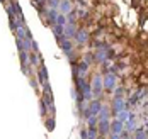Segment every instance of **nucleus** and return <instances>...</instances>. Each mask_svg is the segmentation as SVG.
<instances>
[{
	"label": "nucleus",
	"instance_id": "obj_1",
	"mask_svg": "<svg viewBox=\"0 0 148 139\" xmlns=\"http://www.w3.org/2000/svg\"><path fill=\"white\" fill-rule=\"evenodd\" d=\"M92 90H94V95H95V97H99L104 90V80L99 77V75L94 77V80H92Z\"/></svg>",
	"mask_w": 148,
	"mask_h": 139
},
{
	"label": "nucleus",
	"instance_id": "obj_2",
	"mask_svg": "<svg viewBox=\"0 0 148 139\" xmlns=\"http://www.w3.org/2000/svg\"><path fill=\"white\" fill-rule=\"evenodd\" d=\"M97 129H99V136H107V134H111V121H109V119L99 121Z\"/></svg>",
	"mask_w": 148,
	"mask_h": 139
},
{
	"label": "nucleus",
	"instance_id": "obj_3",
	"mask_svg": "<svg viewBox=\"0 0 148 139\" xmlns=\"http://www.w3.org/2000/svg\"><path fill=\"white\" fill-rule=\"evenodd\" d=\"M58 10L56 9H48V12H46V20H48V24L53 27V26H56V20H58Z\"/></svg>",
	"mask_w": 148,
	"mask_h": 139
},
{
	"label": "nucleus",
	"instance_id": "obj_4",
	"mask_svg": "<svg viewBox=\"0 0 148 139\" xmlns=\"http://www.w3.org/2000/svg\"><path fill=\"white\" fill-rule=\"evenodd\" d=\"M114 87H116V75L114 73H107L106 78H104V88L114 90Z\"/></svg>",
	"mask_w": 148,
	"mask_h": 139
},
{
	"label": "nucleus",
	"instance_id": "obj_5",
	"mask_svg": "<svg viewBox=\"0 0 148 139\" xmlns=\"http://www.w3.org/2000/svg\"><path fill=\"white\" fill-rule=\"evenodd\" d=\"M38 80H39V83H41V85H45V83H48V81H49V77H48V70H46L45 64H41V70L38 71Z\"/></svg>",
	"mask_w": 148,
	"mask_h": 139
},
{
	"label": "nucleus",
	"instance_id": "obj_6",
	"mask_svg": "<svg viewBox=\"0 0 148 139\" xmlns=\"http://www.w3.org/2000/svg\"><path fill=\"white\" fill-rule=\"evenodd\" d=\"M123 131H124V122H121L119 119H116V121L111 122V132H114V134H121Z\"/></svg>",
	"mask_w": 148,
	"mask_h": 139
},
{
	"label": "nucleus",
	"instance_id": "obj_7",
	"mask_svg": "<svg viewBox=\"0 0 148 139\" xmlns=\"http://www.w3.org/2000/svg\"><path fill=\"white\" fill-rule=\"evenodd\" d=\"M123 108H124V100H123V98H114V104H112V114L118 115Z\"/></svg>",
	"mask_w": 148,
	"mask_h": 139
},
{
	"label": "nucleus",
	"instance_id": "obj_8",
	"mask_svg": "<svg viewBox=\"0 0 148 139\" xmlns=\"http://www.w3.org/2000/svg\"><path fill=\"white\" fill-rule=\"evenodd\" d=\"M58 9H60L61 14H68V12H72V3H70V0H61Z\"/></svg>",
	"mask_w": 148,
	"mask_h": 139
},
{
	"label": "nucleus",
	"instance_id": "obj_9",
	"mask_svg": "<svg viewBox=\"0 0 148 139\" xmlns=\"http://www.w3.org/2000/svg\"><path fill=\"white\" fill-rule=\"evenodd\" d=\"M75 39L82 44V43H87V39H89V34H87V31H84V29H78L77 31V34H75Z\"/></svg>",
	"mask_w": 148,
	"mask_h": 139
},
{
	"label": "nucleus",
	"instance_id": "obj_10",
	"mask_svg": "<svg viewBox=\"0 0 148 139\" xmlns=\"http://www.w3.org/2000/svg\"><path fill=\"white\" fill-rule=\"evenodd\" d=\"M133 139H148V132L141 127H136L134 129V138Z\"/></svg>",
	"mask_w": 148,
	"mask_h": 139
},
{
	"label": "nucleus",
	"instance_id": "obj_11",
	"mask_svg": "<svg viewBox=\"0 0 148 139\" xmlns=\"http://www.w3.org/2000/svg\"><path fill=\"white\" fill-rule=\"evenodd\" d=\"M75 34H77L75 24H66V26H65V36H66V37H73Z\"/></svg>",
	"mask_w": 148,
	"mask_h": 139
},
{
	"label": "nucleus",
	"instance_id": "obj_12",
	"mask_svg": "<svg viewBox=\"0 0 148 139\" xmlns=\"http://www.w3.org/2000/svg\"><path fill=\"white\" fill-rule=\"evenodd\" d=\"M109 114H111V112H109V107H107V105H102L97 117H99V121H102V119H109Z\"/></svg>",
	"mask_w": 148,
	"mask_h": 139
},
{
	"label": "nucleus",
	"instance_id": "obj_13",
	"mask_svg": "<svg viewBox=\"0 0 148 139\" xmlns=\"http://www.w3.org/2000/svg\"><path fill=\"white\" fill-rule=\"evenodd\" d=\"M53 34H55L56 37H61V36H65V26H60V24L53 26Z\"/></svg>",
	"mask_w": 148,
	"mask_h": 139
},
{
	"label": "nucleus",
	"instance_id": "obj_14",
	"mask_svg": "<svg viewBox=\"0 0 148 139\" xmlns=\"http://www.w3.org/2000/svg\"><path fill=\"white\" fill-rule=\"evenodd\" d=\"M38 63H39V54L34 51H29V64H38Z\"/></svg>",
	"mask_w": 148,
	"mask_h": 139
},
{
	"label": "nucleus",
	"instance_id": "obj_15",
	"mask_svg": "<svg viewBox=\"0 0 148 139\" xmlns=\"http://www.w3.org/2000/svg\"><path fill=\"white\" fill-rule=\"evenodd\" d=\"M128 115H130L128 108H123V110H121V112L118 114V119L121 121V122H126V121H128Z\"/></svg>",
	"mask_w": 148,
	"mask_h": 139
},
{
	"label": "nucleus",
	"instance_id": "obj_16",
	"mask_svg": "<svg viewBox=\"0 0 148 139\" xmlns=\"http://www.w3.org/2000/svg\"><path fill=\"white\" fill-rule=\"evenodd\" d=\"M87 124H89V127H97V124H99V117H97V115H90L89 119H87Z\"/></svg>",
	"mask_w": 148,
	"mask_h": 139
},
{
	"label": "nucleus",
	"instance_id": "obj_17",
	"mask_svg": "<svg viewBox=\"0 0 148 139\" xmlns=\"http://www.w3.org/2000/svg\"><path fill=\"white\" fill-rule=\"evenodd\" d=\"M39 105H41V115L45 117L46 114L49 112V110H48V104L45 102V98H41V100H39Z\"/></svg>",
	"mask_w": 148,
	"mask_h": 139
},
{
	"label": "nucleus",
	"instance_id": "obj_18",
	"mask_svg": "<svg viewBox=\"0 0 148 139\" xmlns=\"http://www.w3.org/2000/svg\"><path fill=\"white\" fill-rule=\"evenodd\" d=\"M46 3H48V7H49V9H58V7H60V0H48Z\"/></svg>",
	"mask_w": 148,
	"mask_h": 139
},
{
	"label": "nucleus",
	"instance_id": "obj_19",
	"mask_svg": "<svg viewBox=\"0 0 148 139\" xmlns=\"http://www.w3.org/2000/svg\"><path fill=\"white\" fill-rule=\"evenodd\" d=\"M56 24H60V26H66V16H65V14H60Z\"/></svg>",
	"mask_w": 148,
	"mask_h": 139
},
{
	"label": "nucleus",
	"instance_id": "obj_20",
	"mask_svg": "<svg viewBox=\"0 0 148 139\" xmlns=\"http://www.w3.org/2000/svg\"><path fill=\"white\" fill-rule=\"evenodd\" d=\"M46 129L48 131H53L55 129V119H46Z\"/></svg>",
	"mask_w": 148,
	"mask_h": 139
},
{
	"label": "nucleus",
	"instance_id": "obj_21",
	"mask_svg": "<svg viewBox=\"0 0 148 139\" xmlns=\"http://www.w3.org/2000/svg\"><path fill=\"white\" fill-rule=\"evenodd\" d=\"M80 139H89V132H87L85 129H82V131H80Z\"/></svg>",
	"mask_w": 148,
	"mask_h": 139
},
{
	"label": "nucleus",
	"instance_id": "obj_22",
	"mask_svg": "<svg viewBox=\"0 0 148 139\" xmlns=\"http://www.w3.org/2000/svg\"><path fill=\"white\" fill-rule=\"evenodd\" d=\"M109 139H121V134H114V132H111V138Z\"/></svg>",
	"mask_w": 148,
	"mask_h": 139
},
{
	"label": "nucleus",
	"instance_id": "obj_23",
	"mask_svg": "<svg viewBox=\"0 0 148 139\" xmlns=\"http://www.w3.org/2000/svg\"><path fill=\"white\" fill-rule=\"evenodd\" d=\"M31 87H32V88H38V81H36V80H31Z\"/></svg>",
	"mask_w": 148,
	"mask_h": 139
},
{
	"label": "nucleus",
	"instance_id": "obj_24",
	"mask_svg": "<svg viewBox=\"0 0 148 139\" xmlns=\"http://www.w3.org/2000/svg\"><path fill=\"white\" fill-rule=\"evenodd\" d=\"M121 139H131V138H128V136H126V138H123V136H121Z\"/></svg>",
	"mask_w": 148,
	"mask_h": 139
},
{
	"label": "nucleus",
	"instance_id": "obj_25",
	"mask_svg": "<svg viewBox=\"0 0 148 139\" xmlns=\"http://www.w3.org/2000/svg\"><path fill=\"white\" fill-rule=\"evenodd\" d=\"M0 2H2V3H5V0H0Z\"/></svg>",
	"mask_w": 148,
	"mask_h": 139
},
{
	"label": "nucleus",
	"instance_id": "obj_26",
	"mask_svg": "<svg viewBox=\"0 0 148 139\" xmlns=\"http://www.w3.org/2000/svg\"><path fill=\"white\" fill-rule=\"evenodd\" d=\"M89 139H99V138H89Z\"/></svg>",
	"mask_w": 148,
	"mask_h": 139
}]
</instances>
